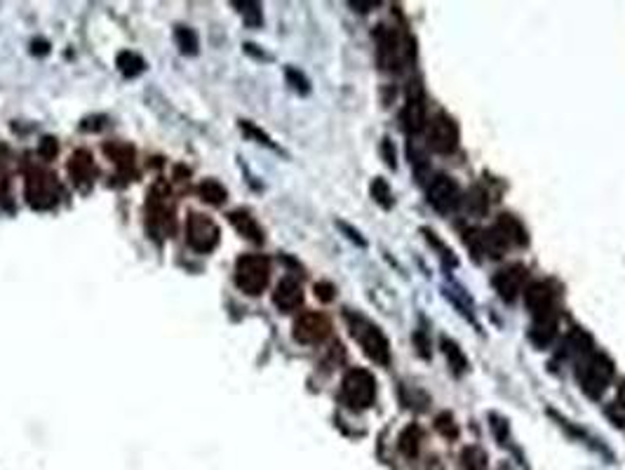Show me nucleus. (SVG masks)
<instances>
[{
  "label": "nucleus",
  "instance_id": "nucleus-1",
  "mask_svg": "<svg viewBox=\"0 0 625 470\" xmlns=\"http://www.w3.org/2000/svg\"><path fill=\"white\" fill-rule=\"evenodd\" d=\"M346 323H348L352 339L362 346L364 355H367L371 362L381 364V367H386V364L391 362V343H388L386 334L371 323V320H367L360 313L346 311Z\"/></svg>",
  "mask_w": 625,
  "mask_h": 470
},
{
  "label": "nucleus",
  "instance_id": "nucleus-2",
  "mask_svg": "<svg viewBox=\"0 0 625 470\" xmlns=\"http://www.w3.org/2000/svg\"><path fill=\"white\" fill-rule=\"evenodd\" d=\"M614 372L616 369L609 355H604V352H590L583 360V364L578 367V383L587 398L599 400L602 393L609 388L611 379H614Z\"/></svg>",
  "mask_w": 625,
  "mask_h": 470
},
{
  "label": "nucleus",
  "instance_id": "nucleus-3",
  "mask_svg": "<svg viewBox=\"0 0 625 470\" xmlns=\"http://www.w3.org/2000/svg\"><path fill=\"white\" fill-rule=\"evenodd\" d=\"M270 277V261L263 254H247L235 261V284L245 294L259 296Z\"/></svg>",
  "mask_w": 625,
  "mask_h": 470
},
{
  "label": "nucleus",
  "instance_id": "nucleus-4",
  "mask_svg": "<svg viewBox=\"0 0 625 470\" xmlns=\"http://www.w3.org/2000/svg\"><path fill=\"white\" fill-rule=\"evenodd\" d=\"M341 398L350 410L362 412L369 410L376 400V379L367 369H350L343 376L341 383Z\"/></svg>",
  "mask_w": 625,
  "mask_h": 470
},
{
  "label": "nucleus",
  "instance_id": "nucleus-5",
  "mask_svg": "<svg viewBox=\"0 0 625 470\" xmlns=\"http://www.w3.org/2000/svg\"><path fill=\"white\" fill-rule=\"evenodd\" d=\"M26 197L29 205L33 209H52L57 205L59 188H57V177L49 175L47 170H29L26 175Z\"/></svg>",
  "mask_w": 625,
  "mask_h": 470
},
{
  "label": "nucleus",
  "instance_id": "nucleus-6",
  "mask_svg": "<svg viewBox=\"0 0 625 470\" xmlns=\"http://www.w3.org/2000/svg\"><path fill=\"white\" fill-rule=\"evenodd\" d=\"M186 243H188L190 250L207 254V252H212L219 245V228H216L209 216L190 212L188 219H186Z\"/></svg>",
  "mask_w": 625,
  "mask_h": 470
},
{
  "label": "nucleus",
  "instance_id": "nucleus-7",
  "mask_svg": "<svg viewBox=\"0 0 625 470\" xmlns=\"http://www.w3.org/2000/svg\"><path fill=\"white\" fill-rule=\"evenodd\" d=\"M425 137H428V146L432 151L447 156L459 146V125L447 113H437L425 127Z\"/></svg>",
  "mask_w": 625,
  "mask_h": 470
},
{
  "label": "nucleus",
  "instance_id": "nucleus-8",
  "mask_svg": "<svg viewBox=\"0 0 625 470\" xmlns=\"http://www.w3.org/2000/svg\"><path fill=\"white\" fill-rule=\"evenodd\" d=\"M524 299L534 320H557V292L550 282H531Z\"/></svg>",
  "mask_w": 625,
  "mask_h": 470
},
{
  "label": "nucleus",
  "instance_id": "nucleus-9",
  "mask_svg": "<svg viewBox=\"0 0 625 470\" xmlns=\"http://www.w3.org/2000/svg\"><path fill=\"white\" fill-rule=\"evenodd\" d=\"M332 332V323L325 313H303L294 323V339L299 343H323Z\"/></svg>",
  "mask_w": 625,
  "mask_h": 470
},
{
  "label": "nucleus",
  "instance_id": "nucleus-10",
  "mask_svg": "<svg viewBox=\"0 0 625 470\" xmlns=\"http://www.w3.org/2000/svg\"><path fill=\"white\" fill-rule=\"evenodd\" d=\"M459 200H461L459 184H456L451 177L437 175L430 181V186H428V202L437 209V212H442V214L451 212V209H456V205H459Z\"/></svg>",
  "mask_w": 625,
  "mask_h": 470
},
{
  "label": "nucleus",
  "instance_id": "nucleus-11",
  "mask_svg": "<svg viewBox=\"0 0 625 470\" xmlns=\"http://www.w3.org/2000/svg\"><path fill=\"white\" fill-rule=\"evenodd\" d=\"M492 284H494L496 294L505 301V304H512L515 296L522 292V287L527 284V268L519 266V264L508 266V268L498 270V273L492 277Z\"/></svg>",
  "mask_w": 625,
  "mask_h": 470
},
{
  "label": "nucleus",
  "instance_id": "nucleus-12",
  "mask_svg": "<svg viewBox=\"0 0 625 470\" xmlns=\"http://www.w3.org/2000/svg\"><path fill=\"white\" fill-rule=\"evenodd\" d=\"M492 228L498 233V238L503 240L505 247H527V243H529L527 228H524L522 221L512 214H501Z\"/></svg>",
  "mask_w": 625,
  "mask_h": 470
},
{
  "label": "nucleus",
  "instance_id": "nucleus-13",
  "mask_svg": "<svg viewBox=\"0 0 625 470\" xmlns=\"http://www.w3.org/2000/svg\"><path fill=\"white\" fill-rule=\"evenodd\" d=\"M376 42H379V64L388 71L398 69L402 59V42L398 40V35L388 29H381L376 33Z\"/></svg>",
  "mask_w": 625,
  "mask_h": 470
},
{
  "label": "nucleus",
  "instance_id": "nucleus-14",
  "mask_svg": "<svg viewBox=\"0 0 625 470\" xmlns=\"http://www.w3.org/2000/svg\"><path fill=\"white\" fill-rule=\"evenodd\" d=\"M273 304L280 308L282 313L299 308L303 304V289H301V284L296 282L294 277H282V280L277 282L275 292H273Z\"/></svg>",
  "mask_w": 625,
  "mask_h": 470
},
{
  "label": "nucleus",
  "instance_id": "nucleus-15",
  "mask_svg": "<svg viewBox=\"0 0 625 470\" xmlns=\"http://www.w3.org/2000/svg\"><path fill=\"white\" fill-rule=\"evenodd\" d=\"M228 219H231V224L235 226V231H238L240 235H245L247 240H252V243H263L261 226L257 224V219L250 212H243V209H238V212L228 214Z\"/></svg>",
  "mask_w": 625,
  "mask_h": 470
},
{
  "label": "nucleus",
  "instance_id": "nucleus-16",
  "mask_svg": "<svg viewBox=\"0 0 625 470\" xmlns=\"http://www.w3.org/2000/svg\"><path fill=\"white\" fill-rule=\"evenodd\" d=\"M402 118H405V127L409 129V132H416V129L423 127L425 113H423V99H421V95L412 92V95L407 97V104H405V111H402Z\"/></svg>",
  "mask_w": 625,
  "mask_h": 470
},
{
  "label": "nucleus",
  "instance_id": "nucleus-17",
  "mask_svg": "<svg viewBox=\"0 0 625 470\" xmlns=\"http://www.w3.org/2000/svg\"><path fill=\"white\" fill-rule=\"evenodd\" d=\"M69 172L71 177L76 179V184L92 181L95 177V163H92V156L88 151H76L69 160Z\"/></svg>",
  "mask_w": 625,
  "mask_h": 470
},
{
  "label": "nucleus",
  "instance_id": "nucleus-18",
  "mask_svg": "<svg viewBox=\"0 0 625 470\" xmlns=\"http://www.w3.org/2000/svg\"><path fill=\"white\" fill-rule=\"evenodd\" d=\"M421 442H423V430H421L416 423H412L400 432L398 449L407 456V459H416L421 451Z\"/></svg>",
  "mask_w": 625,
  "mask_h": 470
},
{
  "label": "nucleus",
  "instance_id": "nucleus-19",
  "mask_svg": "<svg viewBox=\"0 0 625 470\" xmlns=\"http://www.w3.org/2000/svg\"><path fill=\"white\" fill-rule=\"evenodd\" d=\"M442 352H444V357H447L451 372L459 374V376L468 372V357L463 355L459 343H454L451 339H442Z\"/></svg>",
  "mask_w": 625,
  "mask_h": 470
},
{
  "label": "nucleus",
  "instance_id": "nucleus-20",
  "mask_svg": "<svg viewBox=\"0 0 625 470\" xmlns=\"http://www.w3.org/2000/svg\"><path fill=\"white\" fill-rule=\"evenodd\" d=\"M555 332H557V320H534L529 339L538 346V348H546V346H550V341L555 339Z\"/></svg>",
  "mask_w": 625,
  "mask_h": 470
},
{
  "label": "nucleus",
  "instance_id": "nucleus-21",
  "mask_svg": "<svg viewBox=\"0 0 625 470\" xmlns=\"http://www.w3.org/2000/svg\"><path fill=\"white\" fill-rule=\"evenodd\" d=\"M115 64L125 78H137L139 73H144V69H146V61L141 59L137 52H120L115 59Z\"/></svg>",
  "mask_w": 625,
  "mask_h": 470
},
{
  "label": "nucleus",
  "instance_id": "nucleus-22",
  "mask_svg": "<svg viewBox=\"0 0 625 470\" xmlns=\"http://www.w3.org/2000/svg\"><path fill=\"white\" fill-rule=\"evenodd\" d=\"M197 193H200L202 200L209 202V205H221V202L226 200V188L221 186L219 181H214V179L202 181L200 186H197Z\"/></svg>",
  "mask_w": 625,
  "mask_h": 470
},
{
  "label": "nucleus",
  "instance_id": "nucleus-23",
  "mask_svg": "<svg viewBox=\"0 0 625 470\" xmlns=\"http://www.w3.org/2000/svg\"><path fill=\"white\" fill-rule=\"evenodd\" d=\"M369 191H371V197H374V202H376V205H381L383 209H391L395 205L393 191H391V186H388L386 179H374Z\"/></svg>",
  "mask_w": 625,
  "mask_h": 470
},
{
  "label": "nucleus",
  "instance_id": "nucleus-24",
  "mask_svg": "<svg viewBox=\"0 0 625 470\" xmlns=\"http://www.w3.org/2000/svg\"><path fill=\"white\" fill-rule=\"evenodd\" d=\"M174 38H177V45L179 49H181L184 54H195L197 52V35L193 29L188 26H179L174 31Z\"/></svg>",
  "mask_w": 625,
  "mask_h": 470
},
{
  "label": "nucleus",
  "instance_id": "nucleus-25",
  "mask_svg": "<svg viewBox=\"0 0 625 470\" xmlns=\"http://www.w3.org/2000/svg\"><path fill=\"white\" fill-rule=\"evenodd\" d=\"M240 8V15H243V19L247 26H261V8H259L257 3H235Z\"/></svg>",
  "mask_w": 625,
  "mask_h": 470
},
{
  "label": "nucleus",
  "instance_id": "nucleus-26",
  "mask_svg": "<svg viewBox=\"0 0 625 470\" xmlns=\"http://www.w3.org/2000/svg\"><path fill=\"white\" fill-rule=\"evenodd\" d=\"M435 428H437V432H442L444 437H449V440H454V437L459 435V428H456L454 416H451L449 412H444L435 419Z\"/></svg>",
  "mask_w": 625,
  "mask_h": 470
},
{
  "label": "nucleus",
  "instance_id": "nucleus-27",
  "mask_svg": "<svg viewBox=\"0 0 625 470\" xmlns=\"http://www.w3.org/2000/svg\"><path fill=\"white\" fill-rule=\"evenodd\" d=\"M414 346H416V352L423 360H430V334L425 327H419L414 332Z\"/></svg>",
  "mask_w": 625,
  "mask_h": 470
},
{
  "label": "nucleus",
  "instance_id": "nucleus-28",
  "mask_svg": "<svg viewBox=\"0 0 625 470\" xmlns=\"http://www.w3.org/2000/svg\"><path fill=\"white\" fill-rule=\"evenodd\" d=\"M240 127H243V132H245V134H250V137H257L259 141H261V144H266V146H270V148H273V141H270L268 137H266V134H263L259 127L252 125L250 120H243V122H240Z\"/></svg>",
  "mask_w": 625,
  "mask_h": 470
},
{
  "label": "nucleus",
  "instance_id": "nucleus-29",
  "mask_svg": "<svg viewBox=\"0 0 625 470\" xmlns=\"http://www.w3.org/2000/svg\"><path fill=\"white\" fill-rule=\"evenodd\" d=\"M315 294H318L320 301H332L334 299V284H330V282H318V284H315Z\"/></svg>",
  "mask_w": 625,
  "mask_h": 470
},
{
  "label": "nucleus",
  "instance_id": "nucleus-30",
  "mask_svg": "<svg viewBox=\"0 0 625 470\" xmlns=\"http://www.w3.org/2000/svg\"><path fill=\"white\" fill-rule=\"evenodd\" d=\"M40 156L42 158H54V156H57V141L49 139V137L42 139L40 141Z\"/></svg>",
  "mask_w": 625,
  "mask_h": 470
},
{
  "label": "nucleus",
  "instance_id": "nucleus-31",
  "mask_svg": "<svg viewBox=\"0 0 625 470\" xmlns=\"http://www.w3.org/2000/svg\"><path fill=\"white\" fill-rule=\"evenodd\" d=\"M287 78L292 80L294 83V88L296 90H301V92H308V80L301 76V73H296L294 69H287Z\"/></svg>",
  "mask_w": 625,
  "mask_h": 470
},
{
  "label": "nucleus",
  "instance_id": "nucleus-32",
  "mask_svg": "<svg viewBox=\"0 0 625 470\" xmlns=\"http://www.w3.org/2000/svg\"><path fill=\"white\" fill-rule=\"evenodd\" d=\"M383 153H386V163L391 170H395V151H393V141L391 139H383Z\"/></svg>",
  "mask_w": 625,
  "mask_h": 470
},
{
  "label": "nucleus",
  "instance_id": "nucleus-33",
  "mask_svg": "<svg viewBox=\"0 0 625 470\" xmlns=\"http://www.w3.org/2000/svg\"><path fill=\"white\" fill-rule=\"evenodd\" d=\"M618 407H621V410H625V381L621 383V386H618Z\"/></svg>",
  "mask_w": 625,
  "mask_h": 470
},
{
  "label": "nucleus",
  "instance_id": "nucleus-34",
  "mask_svg": "<svg viewBox=\"0 0 625 470\" xmlns=\"http://www.w3.org/2000/svg\"><path fill=\"white\" fill-rule=\"evenodd\" d=\"M5 156H8V146H5V144H0V160H3Z\"/></svg>",
  "mask_w": 625,
  "mask_h": 470
}]
</instances>
